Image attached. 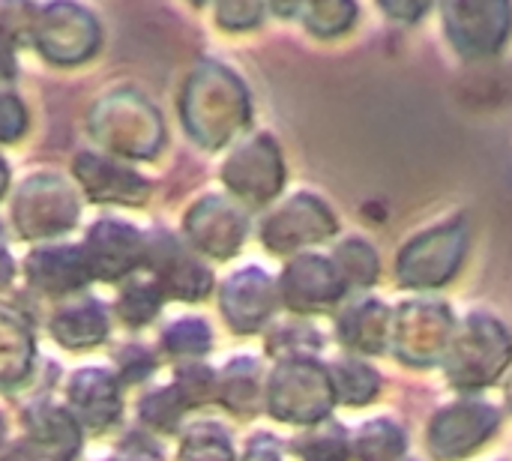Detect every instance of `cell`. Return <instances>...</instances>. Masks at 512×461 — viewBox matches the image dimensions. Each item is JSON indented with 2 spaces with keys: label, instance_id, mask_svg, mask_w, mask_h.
<instances>
[{
  "label": "cell",
  "instance_id": "6da1fadb",
  "mask_svg": "<svg viewBox=\"0 0 512 461\" xmlns=\"http://www.w3.org/2000/svg\"><path fill=\"white\" fill-rule=\"evenodd\" d=\"M186 132L204 147L228 144L249 120V99L240 78L219 63H198L180 99Z\"/></svg>",
  "mask_w": 512,
  "mask_h": 461
},
{
  "label": "cell",
  "instance_id": "7a4b0ae2",
  "mask_svg": "<svg viewBox=\"0 0 512 461\" xmlns=\"http://www.w3.org/2000/svg\"><path fill=\"white\" fill-rule=\"evenodd\" d=\"M90 132L108 150L132 159H150L165 141L159 111L138 93H111L90 111Z\"/></svg>",
  "mask_w": 512,
  "mask_h": 461
},
{
  "label": "cell",
  "instance_id": "3957f363",
  "mask_svg": "<svg viewBox=\"0 0 512 461\" xmlns=\"http://www.w3.org/2000/svg\"><path fill=\"white\" fill-rule=\"evenodd\" d=\"M15 225L27 240H51L78 222V201L72 186L57 174H36L21 183L15 195Z\"/></svg>",
  "mask_w": 512,
  "mask_h": 461
},
{
  "label": "cell",
  "instance_id": "277c9868",
  "mask_svg": "<svg viewBox=\"0 0 512 461\" xmlns=\"http://www.w3.org/2000/svg\"><path fill=\"white\" fill-rule=\"evenodd\" d=\"M30 39L36 48L63 66H75L90 60L99 51V21L75 3H51L33 15Z\"/></svg>",
  "mask_w": 512,
  "mask_h": 461
},
{
  "label": "cell",
  "instance_id": "5b68a950",
  "mask_svg": "<svg viewBox=\"0 0 512 461\" xmlns=\"http://www.w3.org/2000/svg\"><path fill=\"white\" fill-rule=\"evenodd\" d=\"M81 255H84V264L90 270V279L117 282V279L129 276L132 270L144 267L147 240L141 231H135L126 222L102 219L87 231Z\"/></svg>",
  "mask_w": 512,
  "mask_h": 461
},
{
  "label": "cell",
  "instance_id": "8992f818",
  "mask_svg": "<svg viewBox=\"0 0 512 461\" xmlns=\"http://www.w3.org/2000/svg\"><path fill=\"white\" fill-rule=\"evenodd\" d=\"M144 267L153 270V282L162 288V294H171L177 300H204L213 288L210 270L198 258H192L171 234H153L147 240Z\"/></svg>",
  "mask_w": 512,
  "mask_h": 461
},
{
  "label": "cell",
  "instance_id": "52a82bcc",
  "mask_svg": "<svg viewBox=\"0 0 512 461\" xmlns=\"http://www.w3.org/2000/svg\"><path fill=\"white\" fill-rule=\"evenodd\" d=\"M186 237L195 249H201L210 258H231L243 246L246 219L243 213L228 201L207 195L186 213Z\"/></svg>",
  "mask_w": 512,
  "mask_h": 461
},
{
  "label": "cell",
  "instance_id": "ba28073f",
  "mask_svg": "<svg viewBox=\"0 0 512 461\" xmlns=\"http://www.w3.org/2000/svg\"><path fill=\"white\" fill-rule=\"evenodd\" d=\"M222 180L225 186L252 201V204H261V201H270L276 195V189L282 186V162H279V150L273 147L270 138H255L249 141L246 147H240L228 162H225V171H222Z\"/></svg>",
  "mask_w": 512,
  "mask_h": 461
},
{
  "label": "cell",
  "instance_id": "9c48e42d",
  "mask_svg": "<svg viewBox=\"0 0 512 461\" xmlns=\"http://www.w3.org/2000/svg\"><path fill=\"white\" fill-rule=\"evenodd\" d=\"M78 183L84 186V192L99 201V204H144L147 201V192H150V183L144 177H138L135 171L123 168V165H114L111 159L105 156H96V153H81L72 165Z\"/></svg>",
  "mask_w": 512,
  "mask_h": 461
},
{
  "label": "cell",
  "instance_id": "30bf717a",
  "mask_svg": "<svg viewBox=\"0 0 512 461\" xmlns=\"http://www.w3.org/2000/svg\"><path fill=\"white\" fill-rule=\"evenodd\" d=\"M27 453L33 461H72L81 447V429L72 411L57 405H36L24 417Z\"/></svg>",
  "mask_w": 512,
  "mask_h": 461
},
{
  "label": "cell",
  "instance_id": "8fae6325",
  "mask_svg": "<svg viewBox=\"0 0 512 461\" xmlns=\"http://www.w3.org/2000/svg\"><path fill=\"white\" fill-rule=\"evenodd\" d=\"M69 405L75 420L96 432H105L123 414L120 384L105 369H81L69 381Z\"/></svg>",
  "mask_w": 512,
  "mask_h": 461
},
{
  "label": "cell",
  "instance_id": "7c38bea8",
  "mask_svg": "<svg viewBox=\"0 0 512 461\" xmlns=\"http://www.w3.org/2000/svg\"><path fill=\"white\" fill-rule=\"evenodd\" d=\"M222 312L237 333H255L273 312V288L261 270H243L222 288Z\"/></svg>",
  "mask_w": 512,
  "mask_h": 461
},
{
  "label": "cell",
  "instance_id": "4fadbf2b",
  "mask_svg": "<svg viewBox=\"0 0 512 461\" xmlns=\"http://www.w3.org/2000/svg\"><path fill=\"white\" fill-rule=\"evenodd\" d=\"M27 282L48 297H60L81 291L90 282V270L84 264L81 249L48 246L27 258Z\"/></svg>",
  "mask_w": 512,
  "mask_h": 461
},
{
  "label": "cell",
  "instance_id": "5bb4252c",
  "mask_svg": "<svg viewBox=\"0 0 512 461\" xmlns=\"http://www.w3.org/2000/svg\"><path fill=\"white\" fill-rule=\"evenodd\" d=\"M330 228L333 225L327 219V210H321L312 198H294L264 225L261 237L273 252H288L300 243H309L327 234Z\"/></svg>",
  "mask_w": 512,
  "mask_h": 461
},
{
  "label": "cell",
  "instance_id": "9a60e30c",
  "mask_svg": "<svg viewBox=\"0 0 512 461\" xmlns=\"http://www.w3.org/2000/svg\"><path fill=\"white\" fill-rule=\"evenodd\" d=\"M321 375L318 369L309 366H282L273 375V390H270V411L279 420H309L318 417L321 408L312 402L318 393Z\"/></svg>",
  "mask_w": 512,
  "mask_h": 461
},
{
  "label": "cell",
  "instance_id": "2e32d148",
  "mask_svg": "<svg viewBox=\"0 0 512 461\" xmlns=\"http://www.w3.org/2000/svg\"><path fill=\"white\" fill-rule=\"evenodd\" d=\"M51 336L63 348H72V351L93 348V345L105 342V336H108V315H105L102 303H96V300L66 306L51 318Z\"/></svg>",
  "mask_w": 512,
  "mask_h": 461
},
{
  "label": "cell",
  "instance_id": "e0dca14e",
  "mask_svg": "<svg viewBox=\"0 0 512 461\" xmlns=\"http://www.w3.org/2000/svg\"><path fill=\"white\" fill-rule=\"evenodd\" d=\"M33 363V333L15 315L0 309V387H18Z\"/></svg>",
  "mask_w": 512,
  "mask_h": 461
},
{
  "label": "cell",
  "instance_id": "ac0fdd59",
  "mask_svg": "<svg viewBox=\"0 0 512 461\" xmlns=\"http://www.w3.org/2000/svg\"><path fill=\"white\" fill-rule=\"evenodd\" d=\"M258 393H261L258 390V366L249 357L234 360L222 372V381H216L219 402L234 414H252L258 405Z\"/></svg>",
  "mask_w": 512,
  "mask_h": 461
},
{
  "label": "cell",
  "instance_id": "d6986e66",
  "mask_svg": "<svg viewBox=\"0 0 512 461\" xmlns=\"http://www.w3.org/2000/svg\"><path fill=\"white\" fill-rule=\"evenodd\" d=\"M321 264L324 261H318V258H303L285 273V300L294 309H309L333 294V291H327L330 273Z\"/></svg>",
  "mask_w": 512,
  "mask_h": 461
},
{
  "label": "cell",
  "instance_id": "ffe728a7",
  "mask_svg": "<svg viewBox=\"0 0 512 461\" xmlns=\"http://www.w3.org/2000/svg\"><path fill=\"white\" fill-rule=\"evenodd\" d=\"M162 300L165 294L156 282H129L117 297V312L129 327H144L159 315Z\"/></svg>",
  "mask_w": 512,
  "mask_h": 461
},
{
  "label": "cell",
  "instance_id": "44dd1931",
  "mask_svg": "<svg viewBox=\"0 0 512 461\" xmlns=\"http://www.w3.org/2000/svg\"><path fill=\"white\" fill-rule=\"evenodd\" d=\"M162 348L171 357H201L210 351V330L198 318H183L171 324L162 336Z\"/></svg>",
  "mask_w": 512,
  "mask_h": 461
},
{
  "label": "cell",
  "instance_id": "7402d4cb",
  "mask_svg": "<svg viewBox=\"0 0 512 461\" xmlns=\"http://www.w3.org/2000/svg\"><path fill=\"white\" fill-rule=\"evenodd\" d=\"M186 414V402L174 387L156 390L141 402V423H147L153 432H174Z\"/></svg>",
  "mask_w": 512,
  "mask_h": 461
},
{
  "label": "cell",
  "instance_id": "603a6c76",
  "mask_svg": "<svg viewBox=\"0 0 512 461\" xmlns=\"http://www.w3.org/2000/svg\"><path fill=\"white\" fill-rule=\"evenodd\" d=\"M177 461H234V450H231L228 438L222 435V429L198 426L180 444Z\"/></svg>",
  "mask_w": 512,
  "mask_h": 461
},
{
  "label": "cell",
  "instance_id": "cb8c5ba5",
  "mask_svg": "<svg viewBox=\"0 0 512 461\" xmlns=\"http://www.w3.org/2000/svg\"><path fill=\"white\" fill-rule=\"evenodd\" d=\"M174 390L180 393L186 408H201L216 399V375L201 363H189V366L177 369Z\"/></svg>",
  "mask_w": 512,
  "mask_h": 461
},
{
  "label": "cell",
  "instance_id": "d4e9b609",
  "mask_svg": "<svg viewBox=\"0 0 512 461\" xmlns=\"http://www.w3.org/2000/svg\"><path fill=\"white\" fill-rule=\"evenodd\" d=\"M27 129V108L18 96L0 93V141H15Z\"/></svg>",
  "mask_w": 512,
  "mask_h": 461
},
{
  "label": "cell",
  "instance_id": "484cf974",
  "mask_svg": "<svg viewBox=\"0 0 512 461\" xmlns=\"http://www.w3.org/2000/svg\"><path fill=\"white\" fill-rule=\"evenodd\" d=\"M117 363H120V381L126 384H135V381H144L150 372H153V360L147 351L141 348H126L117 354Z\"/></svg>",
  "mask_w": 512,
  "mask_h": 461
},
{
  "label": "cell",
  "instance_id": "4316f807",
  "mask_svg": "<svg viewBox=\"0 0 512 461\" xmlns=\"http://www.w3.org/2000/svg\"><path fill=\"white\" fill-rule=\"evenodd\" d=\"M261 6L258 3H222L216 6V18L222 21V27L237 30V27H252L261 18Z\"/></svg>",
  "mask_w": 512,
  "mask_h": 461
},
{
  "label": "cell",
  "instance_id": "83f0119b",
  "mask_svg": "<svg viewBox=\"0 0 512 461\" xmlns=\"http://www.w3.org/2000/svg\"><path fill=\"white\" fill-rule=\"evenodd\" d=\"M15 54H12V42H6L0 36V81H12L15 78Z\"/></svg>",
  "mask_w": 512,
  "mask_h": 461
},
{
  "label": "cell",
  "instance_id": "f1b7e54d",
  "mask_svg": "<svg viewBox=\"0 0 512 461\" xmlns=\"http://www.w3.org/2000/svg\"><path fill=\"white\" fill-rule=\"evenodd\" d=\"M12 276H15V264H12L9 252H6V249H0V291H3V288H9Z\"/></svg>",
  "mask_w": 512,
  "mask_h": 461
},
{
  "label": "cell",
  "instance_id": "f546056e",
  "mask_svg": "<svg viewBox=\"0 0 512 461\" xmlns=\"http://www.w3.org/2000/svg\"><path fill=\"white\" fill-rule=\"evenodd\" d=\"M3 461H33V456L27 453V447H24V444H18V447H15V450H12V453H9Z\"/></svg>",
  "mask_w": 512,
  "mask_h": 461
},
{
  "label": "cell",
  "instance_id": "4dcf8cb0",
  "mask_svg": "<svg viewBox=\"0 0 512 461\" xmlns=\"http://www.w3.org/2000/svg\"><path fill=\"white\" fill-rule=\"evenodd\" d=\"M6 186H9V165L0 159V198L6 195Z\"/></svg>",
  "mask_w": 512,
  "mask_h": 461
},
{
  "label": "cell",
  "instance_id": "1f68e13d",
  "mask_svg": "<svg viewBox=\"0 0 512 461\" xmlns=\"http://www.w3.org/2000/svg\"><path fill=\"white\" fill-rule=\"evenodd\" d=\"M243 461H279V459H276L273 453H258V450L252 447V450L246 453V459H243Z\"/></svg>",
  "mask_w": 512,
  "mask_h": 461
},
{
  "label": "cell",
  "instance_id": "d6a6232c",
  "mask_svg": "<svg viewBox=\"0 0 512 461\" xmlns=\"http://www.w3.org/2000/svg\"><path fill=\"white\" fill-rule=\"evenodd\" d=\"M0 441H3V417H0Z\"/></svg>",
  "mask_w": 512,
  "mask_h": 461
},
{
  "label": "cell",
  "instance_id": "836d02e7",
  "mask_svg": "<svg viewBox=\"0 0 512 461\" xmlns=\"http://www.w3.org/2000/svg\"><path fill=\"white\" fill-rule=\"evenodd\" d=\"M117 461H138V459H117Z\"/></svg>",
  "mask_w": 512,
  "mask_h": 461
},
{
  "label": "cell",
  "instance_id": "e575fe53",
  "mask_svg": "<svg viewBox=\"0 0 512 461\" xmlns=\"http://www.w3.org/2000/svg\"><path fill=\"white\" fill-rule=\"evenodd\" d=\"M0 237H3V228H0Z\"/></svg>",
  "mask_w": 512,
  "mask_h": 461
}]
</instances>
